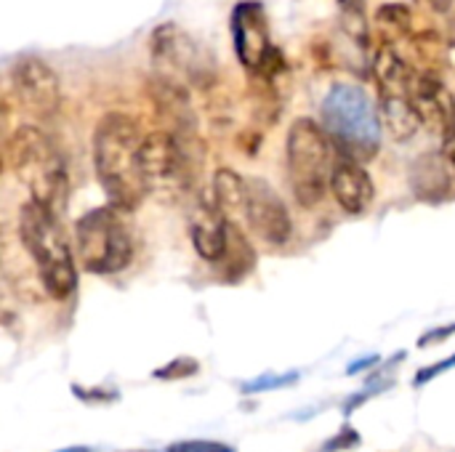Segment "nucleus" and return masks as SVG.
Here are the masks:
<instances>
[{
  "label": "nucleus",
  "instance_id": "f257e3e1",
  "mask_svg": "<svg viewBox=\"0 0 455 452\" xmlns=\"http://www.w3.org/2000/svg\"><path fill=\"white\" fill-rule=\"evenodd\" d=\"M141 144L144 133L139 123L125 112H107L93 131V168L96 178L123 213H131L149 194L141 176Z\"/></svg>",
  "mask_w": 455,
  "mask_h": 452
},
{
  "label": "nucleus",
  "instance_id": "f03ea898",
  "mask_svg": "<svg viewBox=\"0 0 455 452\" xmlns=\"http://www.w3.org/2000/svg\"><path fill=\"white\" fill-rule=\"evenodd\" d=\"M5 163L29 192V200L59 216V210L67 205L69 176L56 141L37 125H19L5 139Z\"/></svg>",
  "mask_w": 455,
  "mask_h": 452
},
{
  "label": "nucleus",
  "instance_id": "7ed1b4c3",
  "mask_svg": "<svg viewBox=\"0 0 455 452\" xmlns=\"http://www.w3.org/2000/svg\"><path fill=\"white\" fill-rule=\"evenodd\" d=\"M19 240L29 253L45 293L53 301H67L77 288V269L56 213L35 200H27L19 208Z\"/></svg>",
  "mask_w": 455,
  "mask_h": 452
},
{
  "label": "nucleus",
  "instance_id": "20e7f679",
  "mask_svg": "<svg viewBox=\"0 0 455 452\" xmlns=\"http://www.w3.org/2000/svg\"><path fill=\"white\" fill-rule=\"evenodd\" d=\"M323 128L339 157L368 163L381 147V115L371 96L352 83H336L323 99Z\"/></svg>",
  "mask_w": 455,
  "mask_h": 452
},
{
  "label": "nucleus",
  "instance_id": "39448f33",
  "mask_svg": "<svg viewBox=\"0 0 455 452\" xmlns=\"http://www.w3.org/2000/svg\"><path fill=\"white\" fill-rule=\"evenodd\" d=\"M333 141L320 123L312 117H299L285 139V160L291 189L304 208H315L325 189H331V176L336 168Z\"/></svg>",
  "mask_w": 455,
  "mask_h": 452
},
{
  "label": "nucleus",
  "instance_id": "423d86ee",
  "mask_svg": "<svg viewBox=\"0 0 455 452\" xmlns=\"http://www.w3.org/2000/svg\"><path fill=\"white\" fill-rule=\"evenodd\" d=\"M75 242L83 269L91 274H117L133 258V234L125 213L115 205L88 210L75 224Z\"/></svg>",
  "mask_w": 455,
  "mask_h": 452
},
{
  "label": "nucleus",
  "instance_id": "0eeeda50",
  "mask_svg": "<svg viewBox=\"0 0 455 452\" xmlns=\"http://www.w3.org/2000/svg\"><path fill=\"white\" fill-rule=\"evenodd\" d=\"M373 77L379 85L381 125L395 141H411L421 131V115L413 101L416 67L395 48L381 45L373 56Z\"/></svg>",
  "mask_w": 455,
  "mask_h": 452
},
{
  "label": "nucleus",
  "instance_id": "6e6552de",
  "mask_svg": "<svg viewBox=\"0 0 455 452\" xmlns=\"http://www.w3.org/2000/svg\"><path fill=\"white\" fill-rule=\"evenodd\" d=\"M152 64L157 69V77L171 80L181 88L187 85H203L213 77V61L211 53L179 24H160L152 32L149 40Z\"/></svg>",
  "mask_w": 455,
  "mask_h": 452
},
{
  "label": "nucleus",
  "instance_id": "1a4fd4ad",
  "mask_svg": "<svg viewBox=\"0 0 455 452\" xmlns=\"http://www.w3.org/2000/svg\"><path fill=\"white\" fill-rule=\"evenodd\" d=\"M197 139H179L168 131L144 136L141 176L149 192H179L192 181V147Z\"/></svg>",
  "mask_w": 455,
  "mask_h": 452
},
{
  "label": "nucleus",
  "instance_id": "9d476101",
  "mask_svg": "<svg viewBox=\"0 0 455 452\" xmlns=\"http://www.w3.org/2000/svg\"><path fill=\"white\" fill-rule=\"evenodd\" d=\"M232 48L243 69L256 77L261 75L283 51L272 43V29L267 19V8L259 0H240L229 16Z\"/></svg>",
  "mask_w": 455,
  "mask_h": 452
},
{
  "label": "nucleus",
  "instance_id": "9b49d317",
  "mask_svg": "<svg viewBox=\"0 0 455 452\" xmlns=\"http://www.w3.org/2000/svg\"><path fill=\"white\" fill-rule=\"evenodd\" d=\"M8 83H11V93L16 104L27 115L48 120L61 109V99H64L61 80L48 61L37 56H19L11 64Z\"/></svg>",
  "mask_w": 455,
  "mask_h": 452
},
{
  "label": "nucleus",
  "instance_id": "f8f14e48",
  "mask_svg": "<svg viewBox=\"0 0 455 452\" xmlns=\"http://www.w3.org/2000/svg\"><path fill=\"white\" fill-rule=\"evenodd\" d=\"M245 218H248L251 232L267 245L280 248L293 234V221H291V213H288L283 197L264 178H248Z\"/></svg>",
  "mask_w": 455,
  "mask_h": 452
},
{
  "label": "nucleus",
  "instance_id": "ddd939ff",
  "mask_svg": "<svg viewBox=\"0 0 455 452\" xmlns=\"http://www.w3.org/2000/svg\"><path fill=\"white\" fill-rule=\"evenodd\" d=\"M229 229L232 221L219 210V205L208 197H200L189 213V237L197 256L208 264L224 261L229 250Z\"/></svg>",
  "mask_w": 455,
  "mask_h": 452
},
{
  "label": "nucleus",
  "instance_id": "4468645a",
  "mask_svg": "<svg viewBox=\"0 0 455 452\" xmlns=\"http://www.w3.org/2000/svg\"><path fill=\"white\" fill-rule=\"evenodd\" d=\"M413 101L421 115V123L432 131L445 136L455 125V99L451 88L443 83L437 72L416 69L413 77Z\"/></svg>",
  "mask_w": 455,
  "mask_h": 452
},
{
  "label": "nucleus",
  "instance_id": "2eb2a0df",
  "mask_svg": "<svg viewBox=\"0 0 455 452\" xmlns=\"http://www.w3.org/2000/svg\"><path fill=\"white\" fill-rule=\"evenodd\" d=\"M331 194L341 205V210H347L352 216H360L373 205L376 186H373V178H371V173L365 170L363 163L339 157L336 168H333V176H331Z\"/></svg>",
  "mask_w": 455,
  "mask_h": 452
},
{
  "label": "nucleus",
  "instance_id": "dca6fc26",
  "mask_svg": "<svg viewBox=\"0 0 455 452\" xmlns=\"http://www.w3.org/2000/svg\"><path fill=\"white\" fill-rule=\"evenodd\" d=\"M453 168L448 165V160L443 157V152H429V155H421L411 170V184H413V192L421 197V200H445L453 189Z\"/></svg>",
  "mask_w": 455,
  "mask_h": 452
},
{
  "label": "nucleus",
  "instance_id": "f3484780",
  "mask_svg": "<svg viewBox=\"0 0 455 452\" xmlns=\"http://www.w3.org/2000/svg\"><path fill=\"white\" fill-rule=\"evenodd\" d=\"M373 24L381 35V45L395 48L397 53H403L411 40L421 32V27L416 24V13L411 5L405 3H387L376 11Z\"/></svg>",
  "mask_w": 455,
  "mask_h": 452
},
{
  "label": "nucleus",
  "instance_id": "a211bd4d",
  "mask_svg": "<svg viewBox=\"0 0 455 452\" xmlns=\"http://www.w3.org/2000/svg\"><path fill=\"white\" fill-rule=\"evenodd\" d=\"M211 200L219 205V210L232 221L237 216H245L248 208V178H243L237 170L232 168H219L213 173V184H211Z\"/></svg>",
  "mask_w": 455,
  "mask_h": 452
},
{
  "label": "nucleus",
  "instance_id": "6ab92c4d",
  "mask_svg": "<svg viewBox=\"0 0 455 452\" xmlns=\"http://www.w3.org/2000/svg\"><path fill=\"white\" fill-rule=\"evenodd\" d=\"M339 21L341 29L360 45L368 40V5L365 0H339Z\"/></svg>",
  "mask_w": 455,
  "mask_h": 452
},
{
  "label": "nucleus",
  "instance_id": "aec40b11",
  "mask_svg": "<svg viewBox=\"0 0 455 452\" xmlns=\"http://www.w3.org/2000/svg\"><path fill=\"white\" fill-rule=\"evenodd\" d=\"M195 373H197V362L189 360V357H179V360L168 362L165 368L155 370V378H160V381H181V378H189Z\"/></svg>",
  "mask_w": 455,
  "mask_h": 452
},
{
  "label": "nucleus",
  "instance_id": "412c9836",
  "mask_svg": "<svg viewBox=\"0 0 455 452\" xmlns=\"http://www.w3.org/2000/svg\"><path fill=\"white\" fill-rule=\"evenodd\" d=\"M165 452H235L224 442H208V440H187V442H173Z\"/></svg>",
  "mask_w": 455,
  "mask_h": 452
},
{
  "label": "nucleus",
  "instance_id": "4be33fe9",
  "mask_svg": "<svg viewBox=\"0 0 455 452\" xmlns=\"http://www.w3.org/2000/svg\"><path fill=\"white\" fill-rule=\"evenodd\" d=\"M293 381H299V373H285V376H264V378H259V381H253V384H245V386H243V392H245V394H253V392L280 389V386H288V384H293Z\"/></svg>",
  "mask_w": 455,
  "mask_h": 452
},
{
  "label": "nucleus",
  "instance_id": "5701e85b",
  "mask_svg": "<svg viewBox=\"0 0 455 452\" xmlns=\"http://www.w3.org/2000/svg\"><path fill=\"white\" fill-rule=\"evenodd\" d=\"M360 442V434L352 429V426H344L333 440H328L325 445H323V450L320 452H339V450H349V448H355Z\"/></svg>",
  "mask_w": 455,
  "mask_h": 452
},
{
  "label": "nucleus",
  "instance_id": "b1692460",
  "mask_svg": "<svg viewBox=\"0 0 455 452\" xmlns=\"http://www.w3.org/2000/svg\"><path fill=\"white\" fill-rule=\"evenodd\" d=\"M453 368H455V354L453 357H448V360H443V362H437L435 368H424V370H419V376H416V386H424V384H429L432 378H437L440 373L453 370Z\"/></svg>",
  "mask_w": 455,
  "mask_h": 452
},
{
  "label": "nucleus",
  "instance_id": "393cba45",
  "mask_svg": "<svg viewBox=\"0 0 455 452\" xmlns=\"http://www.w3.org/2000/svg\"><path fill=\"white\" fill-rule=\"evenodd\" d=\"M453 333H455V325H451V328H435V330H429L427 336H421L419 346H435L437 341H443V338H451Z\"/></svg>",
  "mask_w": 455,
  "mask_h": 452
},
{
  "label": "nucleus",
  "instance_id": "a878e982",
  "mask_svg": "<svg viewBox=\"0 0 455 452\" xmlns=\"http://www.w3.org/2000/svg\"><path fill=\"white\" fill-rule=\"evenodd\" d=\"M443 157L448 160V165L453 168V173H455V125L443 136Z\"/></svg>",
  "mask_w": 455,
  "mask_h": 452
},
{
  "label": "nucleus",
  "instance_id": "bb28decb",
  "mask_svg": "<svg viewBox=\"0 0 455 452\" xmlns=\"http://www.w3.org/2000/svg\"><path fill=\"white\" fill-rule=\"evenodd\" d=\"M424 11H432V13H451L455 5V0H416Z\"/></svg>",
  "mask_w": 455,
  "mask_h": 452
},
{
  "label": "nucleus",
  "instance_id": "cd10ccee",
  "mask_svg": "<svg viewBox=\"0 0 455 452\" xmlns=\"http://www.w3.org/2000/svg\"><path fill=\"white\" fill-rule=\"evenodd\" d=\"M379 362V354H371V357H365V360H355L349 368H347V376H357L360 370H368L371 365H376Z\"/></svg>",
  "mask_w": 455,
  "mask_h": 452
},
{
  "label": "nucleus",
  "instance_id": "c85d7f7f",
  "mask_svg": "<svg viewBox=\"0 0 455 452\" xmlns=\"http://www.w3.org/2000/svg\"><path fill=\"white\" fill-rule=\"evenodd\" d=\"M448 67H453L455 69V35L453 37H448Z\"/></svg>",
  "mask_w": 455,
  "mask_h": 452
},
{
  "label": "nucleus",
  "instance_id": "c756f323",
  "mask_svg": "<svg viewBox=\"0 0 455 452\" xmlns=\"http://www.w3.org/2000/svg\"><path fill=\"white\" fill-rule=\"evenodd\" d=\"M56 452H93L91 448H64V450H56Z\"/></svg>",
  "mask_w": 455,
  "mask_h": 452
},
{
  "label": "nucleus",
  "instance_id": "7c9ffc66",
  "mask_svg": "<svg viewBox=\"0 0 455 452\" xmlns=\"http://www.w3.org/2000/svg\"><path fill=\"white\" fill-rule=\"evenodd\" d=\"M133 452H149V450H133Z\"/></svg>",
  "mask_w": 455,
  "mask_h": 452
}]
</instances>
